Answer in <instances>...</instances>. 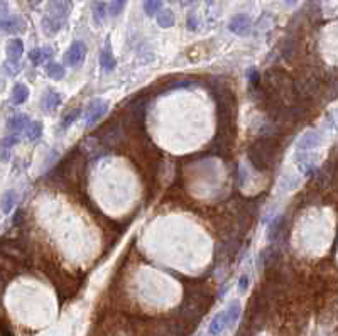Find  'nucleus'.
I'll return each instance as SVG.
<instances>
[{"label": "nucleus", "mask_w": 338, "mask_h": 336, "mask_svg": "<svg viewBox=\"0 0 338 336\" xmlns=\"http://www.w3.org/2000/svg\"><path fill=\"white\" fill-rule=\"evenodd\" d=\"M46 73H48L49 78L54 79V81H59V79H63L64 74H66L64 68L59 63H49L46 66Z\"/></svg>", "instance_id": "6ab92c4d"}, {"label": "nucleus", "mask_w": 338, "mask_h": 336, "mask_svg": "<svg viewBox=\"0 0 338 336\" xmlns=\"http://www.w3.org/2000/svg\"><path fill=\"white\" fill-rule=\"evenodd\" d=\"M53 56V49L51 48H36L32 49L31 53H29V59L36 64V66H39V64L46 63L49 58Z\"/></svg>", "instance_id": "f8f14e48"}, {"label": "nucleus", "mask_w": 338, "mask_h": 336, "mask_svg": "<svg viewBox=\"0 0 338 336\" xmlns=\"http://www.w3.org/2000/svg\"><path fill=\"white\" fill-rule=\"evenodd\" d=\"M281 230H282V217H277L274 222L271 223V227H269V240H274L277 235L281 233Z\"/></svg>", "instance_id": "5701e85b"}, {"label": "nucleus", "mask_w": 338, "mask_h": 336, "mask_svg": "<svg viewBox=\"0 0 338 336\" xmlns=\"http://www.w3.org/2000/svg\"><path fill=\"white\" fill-rule=\"evenodd\" d=\"M6 53H7V59H9L7 64H14V66H17V63L21 61V58L24 54V43L21 41V39H11V41L7 43Z\"/></svg>", "instance_id": "0eeeda50"}, {"label": "nucleus", "mask_w": 338, "mask_h": 336, "mask_svg": "<svg viewBox=\"0 0 338 336\" xmlns=\"http://www.w3.org/2000/svg\"><path fill=\"white\" fill-rule=\"evenodd\" d=\"M318 145H321V135L315 132V130H310V132H305L303 137L297 142V149L299 150H311L316 149Z\"/></svg>", "instance_id": "6e6552de"}, {"label": "nucleus", "mask_w": 338, "mask_h": 336, "mask_svg": "<svg viewBox=\"0 0 338 336\" xmlns=\"http://www.w3.org/2000/svg\"><path fill=\"white\" fill-rule=\"evenodd\" d=\"M107 4L102 2V0H95V2L92 4V16H93V22L97 24V26H100L105 17H107Z\"/></svg>", "instance_id": "dca6fc26"}, {"label": "nucleus", "mask_w": 338, "mask_h": 336, "mask_svg": "<svg viewBox=\"0 0 338 336\" xmlns=\"http://www.w3.org/2000/svg\"><path fill=\"white\" fill-rule=\"evenodd\" d=\"M249 79H250V83L252 85H259V79H260V74H259V71H257L255 68H250L249 69Z\"/></svg>", "instance_id": "a878e982"}, {"label": "nucleus", "mask_w": 338, "mask_h": 336, "mask_svg": "<svg viewBox=\"0 0 338 336\" xmlns=\"http://www.w3.org/2000/svg\"><path fill=\"white\" fill-rule=\"evenodd\" d=\"M174 14H173V11L171 9H163V11H159V14H158V24H159V27H163V29H169V27H173L174 26Z\"/></svg>", "instance_id": "a211bd4d"}, {"label": "nucleus", "mask_w": 338, "mask_h": 336, "mask_svg": "<svg viewBox=\"0 0 338 336\" xmlns=\"http://www.w3.org/2000/svg\"><path fill=\"white\" fill-rule=\"evenodd\" d=\"M0 29L9 34H17L26 29V22L21 16H6L0 19Z\"/></svg>", "instance_id": "423d86ee"}, {"label": "nucleus", "mask_w": 338, "mask_h": 336, "mask_svg": "<svg viewBox=\"0 0 338 336\" xmlns=\"http://www.w3.org/2000/svg\"><path fill=\"white\" fill-rule=\"evenodd\" d=\"M73 12V0H51L44 9L41 27L48 36H56L66 26Z\"/></svg>", "instance_id": "f257e3e1"}, {"label": "nucleus", "mask_w": 338, "mask_h": 336, "mask_svg": "<svg viewBox=\"0 0 338 336\" xmlns=\"http://www.w3.org/2000/svg\"><path fill=\"white\" fill-rule=\"evenodd\" d=\"M27 123H29V117H27V115L19 113V115H14L12 118H9L7 129L17 135L19 132H21V130H24V129L27 127Z\"/></svg>", "instance_id": "ddd939ff"}, {"label": "nucleus", "mask_w": 338, "mask_h": 336, "mask_svg": "<svg viewBox=\"0 0 338 336\" xmlns=\"http://www.w3.org/2000/svg\"><path fill=\"white\" fill-rule=\"evenodd\" d=\"M27 98H29V88L26 85H22V83L14 85L12 93H11V102L14 105H22Z\"/></svg>", "instance_id": "4468645a"}, {"label": "nucleus", "mask_w": 338, "mask_h": 336, "mask_svg": "<svg viewBox=\"0 0 338 336\" xmlns=\"http://www.w3.org/2000/svg\"><path fill=\"white\" fill-rule=\"evenodd\" d=\"M108 107L110 105L105 102V100H100V98L93 100V102L90 103V107L87 108V125L88 127L97 125V122H100L103 115L108 112Z\"/></svg>", "instance_id": "39448f33"}, {"label": "nucleus", "mask_w": 338, "mask_h": 336, "mask_svg": "<svg viewBox=\"0 0 338 336\" xmlns=\"http://www.w3.org/2000/svg\"><path fill=\"white\" fill-rule=\"evenodd\" d=\"M249 159L257 169H260V171L269 169L272 160H274V142L269 139L257 140V142L250 145Z\"/></svg>", "instance_id": "f03ea898"}, {"label": "nucleus", "mask_w": 338, "mask_h": 336, "mask_svg": "<svg viewBox=\"0 0 338 336\" xmlns=\"http://www.w3.org/2000/svg\"><path fill=\"white\" fill-rule=\"evenodd\" d=\"M17 142H19V137H17L16 134H14V135H9V137L4 139L2 142H0V145H2L4 150H7V149H11L12 145H16Z\"/></svg>", "instance_id": "393cba45"}, {"label": "nucleus", "mask_w": 338, "mask_h": 336, "mask_svg": "<svg viewBox=\"0 0 338 336\" xmlns=\"http://www.w3.org/2000/svg\"><path fill=\"white\" fill-rule=\"evenodd\" d=\"M85 56H87V44L82 41H74L64 54V63L69 64L71 68H77L85 61Z\"/></svg>", "instance_id": "20e7f679"}, {"label": "nucleus", "mask_w": 338, "mask_h": 336, "mask_svg": "<svg viewBox=\"0 0 338 336\" xmlns=\"http://www.w3.org/2000/svg\"><path fill=\"white\" fill-rule=\"evenodd\" d=\"M169 2H174V0H169Z\"/></svg>", "instance_id": "2f4dec72"}, {"label": "nucleus", "mask_w": 338, "mask_h": 336, "mask_svg": "<svg viewBox=\"0 0 338 336\" xmlns=\"http://www.w3.org/2000/svg\"><path fill=\"white\" fill-rule=\"evenodd\" d=\"M78 117H80V108H73L71 112L64 115V118H63V122H61V127H63V129H68L69 125L74 123V120H77Z\"/></svg>", "instance_id": "b1692460"}, {"label": "nucleus", "mask_w": 338, "mask_h": 336, "mask_svg": "<svg viewBox=\"0 0 338 336\" xmlns=\"http://www.w3.org/2000/svg\"><path fill=\"white\" fill-rule=\"evenodd\" d=\"M100 63H102V68L105 73L114 71L115 66H117V61L114 58V51H112V44H110V39H107L105 43V48L102 49V54H100Z\"/></svg>", "instance_id": "1a4fd4ad"}, {"label": "nucleus", "mask_w": 338, "mask_h": 336, "mask_svg": "<svg viewBox=\"0 0 338 336\" xmlns=\"http://www.w3.org/2000/svg\"><path fill=\"white\" fill-rule=\"evenodd\" d=\"M247 287H249V277H247V275H242L239 280V290L240 292H245Z\"/></svg>", "instance_id": "cd10ccee"}, {"label": "nucleus", "mask_w": 338, "mask_h": 336, "mask_svg": "<svg viewBox=\"0 0 338 336\" xmlns=\"http://www.w3.org/2000/svg\"><path fill=\"white\" fill-rule=\"evenodd\" d=\"M43 135V123L41 122H29L26 127V137L29 140H37Z\"/></svg>", "instance_id": "aec40b11"}, {"label": "nucleus", "mask_w": 338, "mask_h": 336, "mask_svg": "<svg viewBox=\"0 0 338 336\" xmlns=\"http://www.w3.org/2000/svg\"><path fill=\"white\" fill-rule=\"evenodd\" d=\"M188 29L190 31H196L198 29V17H196V14H190L188 16Z\"/></svg>", "instance_id": "bb28decb"}, {"label": "nucleus", "mask_w": 338, "mask_h": 336, "mask_svg": "<svg viewBox=\"0 0 338 336\" xmlns=\"http://www.w3.org/2000/svg\"><path fill=\"white\" fill-rule=\"evenodd\" d=\"M181 2H183V6H190V4L196 2V0H181Z\"/></svg>", "instance_id": "7c9ffc66"}, {"label": "nucleus", "mask_w": 338, "mask_h": 336, "mask_svg": "<svg viewBox=\"0 0 338 336\" xmlns=\"http://www.w3.org/2000/svg\"><path fill=\"white\" fill-rule=\"evenodd\" d=\"M9 12V6L7 2H4V0H0V17H6Z\"/></svg>", "instance_id": "c85d7f7f"}, {"label": "nucleus", "mask_w": 338, "mask_h": 336, "mask_svg": "<svg viewBox=\"0 0 338 336\" xmlns=\"http://www.w3.org/2000/svg\"><path fill=\"white\" fill-rule=\"evenodd\" d=\"M225 328H229V324H227V314H225V311H221V313H218L213 319H211L208 331L211 336H220L225 331Z\"/></svg>", "instance_id": "9b49d317"}, {"label": "nucleus", "mask_w": 338, "mask_h": 336, "mask_svg": "<svg viewBox=\"0 0 338 336\" xmlns=\"http://www.w3.org/2000/svg\"><path fill=\"white\" fill-rule=\"evenodd\" d=\"M282 2L289 4V6H294V4H297V2H299V0H282Z\"/></svg>", "instance_id": "c756f323"}, {"label": "nucleus", "mask_w": 338, "mask_h": 336, "mask_svg": "<svg viewBox=\"0 0 338 336\" xmlns=\"http://www.w3.org/2000/svg\"><path fill=\"white\" fill-rule=\"evenodd\" d=\"M125 4H127V0H110V6L107 7V12L112 17H117L122 14Z\"/></svg>", "instance_id": "4be33fe9"}, {"label": "nucleus", "mask_w": 338, "mask_h": 336, "mask_svg": "<svg viewBox=\"0 0 338 336\" xmlns=\"http://www.w3.org/2000/svg\"><path fill=\"white\" fill-rule=\"evenodd\" d=\"M63 98H61V93H58L56 90H48L46 95L43 97L41 100V105L44 110H48V112H53V110H56L59 105H61Z\"/></svg>", "instance_id": "9d476101"}, {"label": "nucleus", "mask_w": 338, "mask_h": 336, "mask_svg": "<svg viewBox=\"0 0 338 336\" xmlns=\"http://www.w3.org/2000/svg\"><path fill=\"white\" fill-rule=\"evenodd\" d=\"M229 31L235 36H249L252 32V19L247 14H237L230 19L229 22Z\"/></svg>", "instance_id": "7ed1b4c3"}, {"label": "nucleus", "mask_w": 338, "mask_h": 336, "mask_svg": "<svg viewBox=\"0 0 338 336\" xmlns=\"http://www.w3.org/2000/svg\"><path fill=\"white\" fill-rule=\"evenodd\" d=\"M16 203H17V193L14 191V189H9L2 194V199H0V208H2L4 213H11L14 208H16Z\"/></svg>", "instance_id": "2eb2a0df"}, {"label": "nucleus", "mask_w": 338, "mask_h": 336, "mask_svg": "<svg viewBox=\"0 0 338 336\" xmlns=\"http://www.w3.org/2000/svg\"><path fill=\"white\" fill-rule=\"evenodd\" d=\"M240 313H242L240 303H239V301H234V303L229 306V309L225 311V314H227V324H229V328H232V326H234L237 321H239Z\"/></svg>", "instance_id": "f3484780"}, {"label": "nucleus", "mask_w": 338, "mask_h": 336, "mask_svg": "<svg viewBox=\"0 0 338 336\" xmlns=\"http://www.w3.org/2000/svg\"><path fill=\"white\" fill-rule=\"evenodd\" d=\"M161 7H163V0H144V12L147 14V16H156Z\"/></svg>", "instance_id": "412c9836"}]
</instances>
